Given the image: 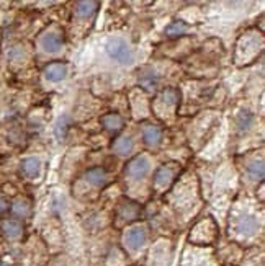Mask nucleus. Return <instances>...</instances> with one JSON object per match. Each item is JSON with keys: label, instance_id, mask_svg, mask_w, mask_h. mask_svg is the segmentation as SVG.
<instances>
[{"label": "nucleus", "instance_id": "14", "mask_svg": "<svg viewBox=\"0 0 265 266\" xmlns=\"http://www.w3.org/2000/svg\"><path fill=\"white\" fill-rule=\"evenodd\" d=\"M255 121V116H254V113L249 111V110H242L239 114H237V118H236V124H237V129L239 131H249L252 128V124Z\"/></svg>", "mask_w": 265, "mask_h": 266}, {"label": "nucleus", "instance_id": "20", "mask_svg": "<svg viewBox=\"0 0 265 266\" xmlns=\"http://www.w3.org/2000/svg\"><path fill=\"white\" fill-rule=\"evenodd\" d=\"M247 175H249L252 180L260 181V180L263 178V162H262V160H259V162H252L249 167H247Z\"/></svg>", "mask_w": 265, "mask_h": 266}, {"label": "nucleus", "instance_id": "12", "mask_svg": "<svg viewBox=\"0 0 265 266\" xmlns=\"http://www.w3.org/2000/svg\"><path fill=\"white\" fill-rule=\"evenodd\" d=\"M102 124L108 132H118L123 128V118L117 113H110L102 118Z\"/></svg>", "mask_w": 265, "mask_h": 266}, {"label": "nucleus", "instance_id": "23", "mask_svg": "<svg viewBox=\"0 0 265 266\" xmlns=\"http://www.w3.org/2000/svg\"><path fill=\"white\" fill-rule=\"evenodd\" d=\"M7 211V202L0 198V214H2V212H5Z\"/></svg>", "mask_w": 265, "mask_h": 266}, {"label": "nucleus", "instance_id": "19", "mask_svg": "<svg viewBox=\"0 0 265 266\" xmlns=\"http://www.w3.org/2000/svg\"><path fill=\"white\" fill-rule=\"evenodd\" d=\"M188 31V26L185 25L183 22H172L169 26L165 28V34L169 38H179V36H183L185 33Z\"/></svg>", "mask_w": 265, "mask_h": 266}, {"label": "nucleus", "instance_id": "11", "mask_svg": "<svg viewBox=\"0 0 265 266\" xmlns=\"http://www.w3.org/2000/svg\"><path fill=\"white\" fill-rule=\"evenodd\" d=\"M132 147H135V144H132V140L131 137L128 136H123V137H118L115 142L111 144V149H113V152L120 155V157H125L128 154H131V150Z\"/></svg>", "mask_w": 265, "mask_h": 266}, {"label": "nucleus", "instance_id": "3", "mask_svg": "<svg viewBox=\"0 0 265 266\" xmlns=\"http://www.w3.org/2000/svg\"><path fill=\"white\" fill-rule=\"evenodd\" d=\"M146 230L141 227L129 229L125 234V243L129 250H139L141 247L146 243Z\"/></svg>", "mask_w": 265, "mask_h": 266}, {"label": "nucleus", "instance_id": "8", "mask_svg": "<svg viewBox=\"0 0 265 266\" xmlns=\"http://www.w3.org/2000/svg\"><path fill=\"white\" fill-rule=\"evenodd\" d=\"M0 230H2V234L10 238V240H15V238H18L23 232V227L18 220H4L2 224H0Z\"/></svg>", "mask_w": 265, "mask_h": 266}, {"label": "nucleus", "instance_id": "10", "mask_svg": "<svg viewBox=\"0 0 265 266\" xmlns=\"http://www.w3.org/2000/svg\"><path fill=\"white\" fill-rule=\"evenodd\" d=\"M259 229V222L254 216H244L239 219V224H237V232L242 235H254Z\"/></svg>", "mask_w": 265, "mask_h": 266}, {"label": "nucleus", "instance_id": "22", "mask_svg": "<svg viewBox=\"0 0 265 266\" xmlns=\"http://www.w3.org/2000/svg\"><path fill=\"white\" fill-rule=\"evenodd\" d=\"M162 98L167 105H175L177 101H179L180 95H179V92L175 90V88H167V90L162 93Z\"/></svg>", "mask_w": 265, "mask_h": 266}, {"label": "nucleus", "instance_id": "21", "mask_svg": "<svg viewBox=\"0 0 265 266\" xmlns=\"http://www.w3.org/2000/svg\"><path fill=\"white\" fill-rule=\"evenodd\" d=\"M13 212L18 217H28L30 216V212H31V208H30V204L26 201H23V199H18V201H15V204H13Z\"/></svg>", "mask_w": 265, "mask_h": 266}, {"label": "nucleus", "instance_id": "4", "mask_svg": "<svg viewBox=\"0 0 265 266\" xmlns=\"http://www.w3.org/2000/svg\"><path fill=\"white\" fill-rule=\"evenodd\" d=\"M139 212H141V208H139L138 202H135V201L123 199L118 204V216H120V219L128 220V222H131V220H136L138 216H139Z\"/></svg>", "mask_w": 265, "mask_h": 266}, {"label": "nucleus", "instance_id": "17", "mask_svg": "<svg viewBox=\"0 0 265 266\" xmlns=\"http://www.w3.org/2000/svg\"><path fill=\"white\" fill-rule=\"evenodd\" d=\"M97 8H99L97 2H79L75 4V15L81 18H88L97 12Z\"/></svg>", "mask_w": 265, "mask_h": 266}, {"label": "nucleus", "instance_id": "5", "mask_svg": "<svg viewBox=\"0 0 265 266\" xmlns=\"http://www.w3.org/2000/svg\"><path fill=\"white\" fill-rule=\"evenodd\" d=\"M20 170L26 178H38L41 173V160L38 157H26L20 163Z\"/></svg>", "mask_w": 265, "mask_h": 266}, {"label": "nucleus", "instance_id": "2", "mask_svg": "<svg viewBox=\"0 0 265 266\" xmlns=\"http://www.w3.org/2000/svg\"><path fill=\"white\" fill-rule=\"evenodd\" d=\"M149 170H151V162H149V158L144 155H139L136 158H132V160L126 165L125 175L132 180H139V178H144V176L149 173Z\"/></svg>", "mask_w": 265, "mask_h": 266}, {"label": "nucleus", "instance_id": "9", "mask_svg": "<svg viewBox=\"0 0 265 266\" xmlns=\"http://www.w3.org/2000/svg\"><path fill=\"white\" fill-rule=\"evenodd\" d=\"M85 180L90 183V185L97 186V188H100V186L107 185L108 176H107V172H105L103 168L97 167V168H90V170L85 173Z\"/></svg>", "mask_w": 265, "mask_h": 266}, {"label": "nucleus", "instance_id": "6", "mask_svg": "<svg viewBox=\"0 0 265 266\" xmlns=\"http://www.w3.org/2000/svg\"><path fill=\"white\" fill-rule=\"evenodd\" d=\"M67 75V66L64 62H52V64L44 67V77L48 78L49 82H61L64 80Z\"/></svg>", "mask_w": 265, "mask_h": 266}, {"label": "nucleus", "instance_id": "16", "mask_svg": "<svg viewBox=\"0 0 265 266\" xmlns=\"http://www.w3.org/2000/svg\"><path fill=\"white\" fill-rule=\"evenodd\" d=\"M70 124H72V118H70L69 114H63V116L58 119L56 126H54V136H56V139L63 140L66 137L67 131L70 128Z\"/></svg>", "mask_w": 265, "mask_h": 266}, {"label": "nucleus", "instance_id": "13", "mask_svg": "<svg viewBox=\"0 0 265 266\" xmlns=\"http://www.w3.org/2000/svg\"><path fill=\"white\" fill-rule=\"evenodd\" d=\"M175 176V168L172 165H164L156 173V185L157 186H167Z\"/></svg>", "mask_w": 265, "mask_h": 266}, {"label": "nucleus", "instance_id": "24", "mask_svg": "<svg viewBox=\"0 0 265 266\" xmlns=\"http://www.w3.org/2000/svg\"><path fill=\"white\" fill-rule=\"evenodd\" d=\"M0 266H12V264L8 263V261H2V263H0Z\"/></svg>", "mask_w": 265, "mask_h": 266}, {"label": "nucleus", "instance_id": "7", "mask_svg": "<svg viewBox=\"0 0 265 266\" xmlns=\"http://www.w3.org/2000/svg\"><path fill=\"white\" fill-rule=\"evenodd\" d=\"M40 44L46 52H56L63 48V36H59L58 33H48L41 36Z\"/></svg>", "mask_w": 265, "mask_h": 266}, {"label": "nucleus", "instance_id": "15", "mask_svg": "<svg viewBox=\"0 0 265 266\" xmlns=\"http://www.w3.org/2000/svg\"><path fill=\"white\" fill-rule=\"evenodd\" d=\"M138 82L144 90H154L159 84V77L156 75V72H153V70H144V72L139 75Z\"/></svg>", "mask_w": 265, "mask_h": 266}, {"label": "nucleus", "instance_id": "1", "mask_svg": "<svg viewBox=\"0 0 265 266\" xmlns=\"http://www.w3.org/2000/svg\"><path fill=\"white\" fill-rule=\"evenodd\" d=\"M107 52L113 60L120 62L123 66H129L135 62V52L123 38H111L107 43Z\"/></svg>", "mask_w": 265, "mask_h": 266}, {"label": "nucleus", "instance_id": "18", "mask_svg": "<svg viewBox=\"0 0 265 266\" xmlns=\"http://www.w3.org/2000/svg\"><path fill=\"white\" fill-rule=\"evenodd\" d=\"M143 137L146 140V144L149 146H157L162 139V131L157 126H147L143 132Z\"/></svg>", "mask_w": 265, "mask_h": 266}]
</instances>
